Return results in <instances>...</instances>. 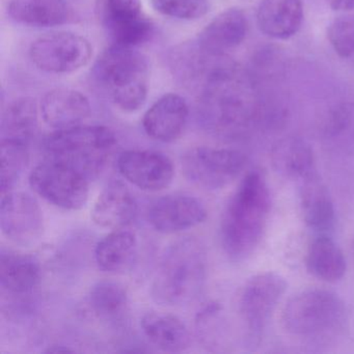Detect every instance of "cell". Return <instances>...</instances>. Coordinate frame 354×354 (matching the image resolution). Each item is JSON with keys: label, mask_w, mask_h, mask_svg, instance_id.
Wrapping results in <instances>:
<instances>
[{"label": "cell", "mask_w": 354, "mask_h": 354, "mask_svg": "<svg viewBox=\"0 0 354 354\" xmlns=\"http://www.w3.org/2000/svg\"><path fill=\"white\" fill-rule=\"evenodd\" d=\"M271 211V194L264 174L250 171L230 198L221 223V245L234 262L252 256L260 244Z\"/></svg>", "instance_id": "obj_1"}, {"label": "cell", "mask_w": 354, "mask_h": 354, "mask_svg": "<svg viewBox=\"0 0 354 354\" xmlns=\"http://www.w3.org/2000/svg\"><path fill=\"white\" fill-rule=\"evenodd\" d=\"M206 277L204 246L196 238H183L169 245L161 257L151 294L162 306H185L200 295Z\"/></svg>", "instance_id": "obj_2"}, {"label": "cell", "mask_w": 354, "mask_h": 354, "mask_svg": "<svg viewBox=\"0 0 354 354\" xmlns=\"http://www.w3.org/2000/svg\"><path fill=\"white\" fill-rule=\"evenodd\" d=\"M95 73L109 98L121 111L134 113L146 102L148 62L136 48L111 45L99 57Z\"/></svg>", "instance_id": "obj_3"}, {"label": "cell", "mask_w": 354, "mask_h": 354, "mask_svg": "<svg viewBox=\"0 0 354 354\" xmlns=\"http://www.w3.org/2000/svg\"><path fill=\"white\" fill-rule=\"evenodd\" d=\"M115 146V134L104 126L55 130L44 140L47 159L65 163L90 180L102 171Z\"/></svg>", "instance_id": "obj_4"}, {"label": "cell", "mask_w": 354, "mask_h": 354, "mask_svg": "<svg viewBox=\"0 0 354 354\" xmlns=\"http://www.w3.org/2000/svg\"><path fill=\"white\" fill-rule=\"evenodd\" d=\"M343 300L331 291L308 289L286 304L281 322L288 333L299 337L322 335L339 327L345 319Z\"/></svg>", "instance_id": "obj_5"}, {"label": "cell", "mask_w": 354, "mask_h": 354, "mask_svg": "<svg viewBox=\"0 0 354 354\" xmlns=\"http://www.w3.org/2000/svg\"><path fill=\"white\" fill-rule=\"evenodd\" d=\"M88 177L65 163L47 159L30 175V187L47 202L65 210L86 206L90 194Z\"/></svg>", "instance_id": "obj_6"}, {"label": "cell", "mask_w": 354, "mask_h": 354, "mask_svg": "<svg viewBox=\"0 0 354 354\" xmlns=\"http://www.w3.org/2000/svg\"><path fill=\"white\" fill-rule=\"evenodd\" d=\"M246 162L248 157L238 150L196 147L182 157V169L185 177L196 185L217 190L238 178Z\"/></svg>", "instance_id": "obj_7"}, {"label": "cell", "mask_w": 354, "mask_h": 354, "mask_svg": "<svg viewBox=\"0 0 354 354\" xmlns=\"http://www.w3.org/2000/svg\"><path fill=\"white\" fill-rule=\"evenodd\" d=\"M30 57L32 64L42 71L68 74L90 63L93 47L80 35L69 32H53L32 43Z\"/></svg>", "instance_id": "obj_8"}, {"label": "cell", "mask_w": 354, "mask_h": 354, "mask_svg": "<svg viewBox=\"0 0 354 354\" xmlns=\"http://www.w3.org/2000/svg\"><path fill=\"white\" fill-rule=\"evenodd\" d=\"M99 14L117 46L136 48L148 42L154 32L152 21L142 13L140 0H100Z\"/></svg>", "instance_id": "obj_9"}, {"label": "cell", "mask_w": 354, "mask_h": 354, "mask_svg": "<svg viewBox=\"0 0 354 354\" xmlns=\"http://www.w3.org/2000/svg\"><path fill=\"white\" fill-rule=\"evenodd\" d=\"M0 227L3 236L18 245H30L44 232V215L36 198L26 192L1 194Z\"/></svg>", "instance_id": "obj_10"}, {"label": "cell", "mask_w": 354, "mask_h": 354, "mask_svg": "<svg viewBox=\"0 0 354 354\" xmlns=\"http://www.w3.org/2000/svg\"><path fill=\"white\" fill-rule=\"evenodd\" d=\"M287 287L285 277L275 272L260 273L245 283L240 295L239 310L252 335L263 330Z\"/></svg>", "instance_id": "obj_11"}, {"label": "cell", "mask_w": 354, "mask_h": 354, "mask_svg": "<svg viewBox=\"0 0 354 354\" xmlns=\"http://www.w3.org/2000/svg\"><path fill=\"white\" fill-rule=\"evenodd\" d=\"M118 169L124 179L145 192L165 189L175 177L171 159L157 151H126L118 159Z\"/></svg>", "instance_id": "obj_12"}, {"label": "cell", "mask_w": 354, "mask_h": 354, "mask_svg": "<svg viewBox=\"0 0 354 354\" xmlns=\"http://www.w3.org/2000/svg\"><path fill=\"white\" fill-rule=\"evenodd\" d=\"M207 218L205 205L189 194H169L153 203L148 221L159 233L175 234L192 229Z\"/></svg>", "instance_id": "obj_13"}, {"label": "cell", "mask_w": 354, "mask_h": 354, "mask_svg": "<svg viewBox=\"0 0 354 354\" xmlns=\"http://www.w3.org/2000/svg\"><path fill=\"white\" fill-rule=\"evenodd\" d=\"M248 32L245 13L237 8L225 10L200 32L198 47L211 57H223L242 44Z\"/></svg>", "instance_id": "obj_14"}, {"label": "cell", "mask_w": 354, "mask_h": 354, "mask_svg": "<svg viewBox=\"0 0 354 354\" xmlns=\"http://www.w3.org/2000/svg\"><path fill=\"white\" fill-rule=\"evenodd\" d=\"M188 115L189 109L183 97L177 94L165 95L145 113L142 127L153 140L173 142L185 130Z\"/></svg>", "instance_id": "obj_15"}, {"label": "cell", "mask_w": 354, "mask_h": 354, "mask_svg": "<svg viewBox=\"0 0 354 354\" xmlns=\"http://www.w3.org/2000/svg\"><path fill=\"white\" fill-rule=\"evenodd\" d=\"M138 202L121 181H111L103 188L92 210V219L99 227L119 230L133 223Z\"/></svg>", "instance_id": "obj_16"}, {"label": "cell", "mask_w": 354, "mask_h": 354, "mask_svg": "<svg viewBox=\"0 0 354 354\" xmlns=\"http://www.w3.org/2000/svg\"><path fill=\"white\" fill-rule=\"evenodd\" d=\"M40 113L49 127L67 129L80 125L91 115V104L80 91L57 88L43 97Z\"/></svg>", "instance_id": "obj_17"}, {"label": "cell", "mask_w": 354, "mask_h": 354, "mask_svg": "<svg viewBox=\"0 0 354 354\" xmlns=\"http://www.w3.org/2000/svg\"><path fill=\"white\" fill-rule=\"evenodd\" d=\"M304 16L301 0H262L257 11V24L268 38L288 40L299 32Z\"/></svg>", "instance_id": "obj_18"}, {"label": "cell", "mask_w": 354, "mask_h": 354, "mask_svg": "<svg viewBox=\"0 0 354 354\" xmlns=\"http://www.w3.org/2000/svg\"><path fill=\"white\" fill-rule=\"evenodd\" d=\"M41 273L35 257L5 248L0 250V285L8 292L30 293L40 283Z\"/></svg>", "instance_id": "obj_19"}, {"label": "cell", "mask_w": 354, "mask_h": 354, "mask_svg": "<svg viewBox=\"0 0 354 354\" xmlns=\"http://www.w3.org/2000/svg\"><path fill=\"white\" fill-rule=\"evenodd\" d=\"M300 198L306 225L319 234L330 231L335 225V207L326 186L316 173L301 180Z\"/></svg>", "instance_id": "obj_20"}, {"label": "cell", "mask_w": 354, "mask_h": 354, "mask_svg": "<svg viewBox=\"0 0 354 354\" xmlns=\"http://www.w3.org/2000/svg\"><path fill=\"white\" fill-rule=\"evenodd\" d=\"M9 14L15 21L34 28L63 26L74 18L65 0H11Z\"/></svg>", "instance_id": "obj_21"}, {"label": "cell", "mask_w": 354, "mask_h": 354, "mask_svg": "<svg viewBox=\"0 0 354 354\" xmlns=\"http://www.w3.org/2000/svg\"><path fill=\"white\" fill-rule=\"evenodd\" d=\"M140 327L149 341L163 351H184L192 342L186 325L178 317L167 313H147L140 320Z\"/></svg>", "instance_id": "obj_22"}, {"label": "cell", "mask_w": 354, "mask_h": 354, "mask_svg": "<svg viewBox=\"0 0 354 354\" xmlns=\"http://www.w3.org/2000/svg\"><path fill=\"white\" fill-rule=\"evenodd\" d=\"M136 252V234L128 230H115L98 242L95 248V261L101 270L119 273L131 266Z\"/></svg>", "instance_id": "obj_23"}, {"label": "cell", "mask_w": 354, "mask_h": 354, "mask_svg": "<svg viewBox=\"0 0 354 354\" xmlns=\"http://www.w3.org/2000/svg\"><path fill=\"white\" fill-rule=\"evenodd\" d=\"M306 268L313 277L335 283L346 273V259L339 246L326 234H320L308 246Z\"/></svg>", "instance_id": "obj_24"}, {"label": "cell", "mask_w": 354, "mask_h": 354, "mask_svg": "<svg viewBox=\"0 0 354 354\" xmlns=\"http://www.w3.org/2000/svg\"><path fill=\"white\" fill-rule=\"evenodd\" d=\"M271 160L279 174L291 179L301 181L316 173L312 147L300 138L281 140L273 148Z\"/></svg>", "instance_id": "obj_25"}, {"label": "cell", "mask_w": 354, "mask_h": 354, "mask_svg": "<svg viewBox=\"0 0 354 354\" xmlns=\"http://www.w3.org/2000/svg\"><path fill=\"white\" fill-rule=\"evenodd\" d=\"M38 105L32 98L14 101L1 119V140H17L28 145L38 126Z\"/></svg>", "instance_id": "obj_26"}, {"label": "cell", "mask_w": 354, "mask_h": 354, "mask_svg": "<svg viewBox=\"0 0 354 354\" xmlns=\"http://www.w3.org/2000/svg\"><path fill=\"white\" fill-rule=\"evenodd\" d=\"M88 304L100 318H119L127 308V289L119 281L111 279L97 281L88 291Z\"/></svg>", "instance_id": "obj_27"}, {"label": "cell", "mask_w": 354, "mask_h": 354, "mask_svg": "<svg viewBox=\"0 0 354 354\" xmlns=\"http://www.w3.org/2000/svg\"><path fill=\"white\" fill-rule=\"evenodd\" d=\"M28 145L17 140L0 142V188L1 194L12 192L28 167Z\"/></svg>", "instance_id": "obj_28"}, {"label": "cell", "mask_w": 354, "mask_h": 354, "mask_svg": "<svg viewBox=\"0 0 354 354\" xmlns=\"http://www.w3.org/2000/svg\"><path fill=\"white\" fill-rule=\"evenodd\" d=\"M327 39L342 59L354 57V14L346 13L333 19L327 28Z\"/></svg>", "instance_id": "obj_29"}, {"label": "cell", "mask_w": 354, "mask_h": 354, "mask_svg": "<svg viewBox=\"0 0 354 354\" xmlns=\"http://www.w3.org/2000/svg\"><path fill=\"white\" fill-rule=\"evenodd\" d=\"M158 13L176 19L198 20L209 10L208 0H151Z\"/></svg>", "instance_id": "obj_30"}, {"label": "cell", "mask_w": 354, "mask_h": 354, "mask_svg": "<svg viewBox=\"0 0 354 354\" xmlns=\"http://www.w3.org/2000/svg\"><path fill=\"white\" fill-rule=\"evenodd\" d=\"M325 3L335 12L349 13L354 10V0H325Z\"/></svg>", "instance_id": "obj_31"}, {"label": "cell", "mask_w": 354, "mask_h": 354, "mask_svg": "<svg viewBox=\"0 0 354 354\" xmlns=\"http://www.w3.org/2000/svg\"><path fill=\"white\" fill-rule=\"evenodd\" d=\"M353 250H354V243H353Z\"/></svg>", "instance_id": "obj_32"}]
</instances>
